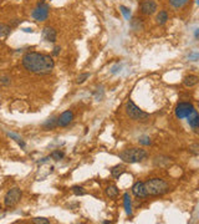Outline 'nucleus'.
Wrapping results in <instances>:
<instances>
[{
	"mask_svg": "<svg viewBox=\"0 0 199 224\" xmlns=\"http://www.w3.org/2000/svg\"><path fill=\"white\" fill-rule=\"evenodd\" d=\"M23 66L29 72L36 75H49L55 67V61L50 55L29 51L23 56Z\"/></svg>",
	"mask_w": 199,
	"mask_h": 224,
	"instance_id": "f257e3e1",
	"label": "nucleus"
},
{
	"mask_svg": "<svg viewBox=\"0 0 199 224\" xmlns=\"http://www.w3.org/2000/svg\"><path fill=\"white\" fill-rule=\"evenodd\" d=\"M148 156L146 149H142V148H128V149H124L122 151L118 157L123 161V162H127V163H138V162H142L143 159H146Z\"/></svg>",
	"mask_w": 199,
	"mask_h": 224,
	"instance_id": "f03ea898",
	"label": "nucleus"
},
{
	"mask_svg": "<svg viewBox=\"0 0 199 224\" xmlns=\"http://www.w3.org/2000/svg\"><path fill=\"white\" fill-rule=\"evenodd\" d=\"M146 189H147V193L149 196H162L169 191V187H168V183L160 178H152V179H148L146 183Z\"/></svg>",
	"mask_w": 199,
	"mask_h": 224,
	"instance_id": "7ed1b4c3",
	"label": "nucleus"
},
{
	"mask_svg": "<svg viewBox=\"0 0 199 224\" xmlns=\"http://www.w3.org/2000/svg\"><path fill=\"white\" fill-rule=\"evenodd\" d=\"M126 112H127V115L130 116V118H132L133 121L146 122L147 120H149V114H147V112H144L143 110H141L131 100L126 103Z\"/></svg>",
	"mask_w": 199,
	"mask_h": 224,
	"instance_id": "20e7f679",
	"label": "nucleus"
},
{
	"mask_svg": "<svg viewBox=\"0 0 199 224\" xmlns=\"http://www.w3.org/2000/svg\"><path fill=\"white\" fill-rule=\"evenodd\" d=\"M21 196H23V192L20 188H11L10 191H8V193L5 194V198H4V204L6 208H13L15 205L20 202L21 199Z\"/></svg>",
	"mask_w": 199,
	"mask_h": 224,
	"instance_id": "39448f33",
	"label": "nucleus"
},
{
	"mask_svg": "<svg viewBox=\"0 0 199 224\" xmlns=\"http://www.w3.org/2000/svg\"><path fill=\"white\" fill-rule=\"evenodd\" d=\"M194 106L193 103L190 102H179L174 110V114H175V117L179 118V120H184L187 118L192 112L194 111Z\"/></svg>",
	"mask_w": 199,
	"mask_h": 224,
	"instance_id": "423d86ee",
	"label": "nucleus"
},
{
	"mask_svg": "<svg viewBox=\"0 0 199 224\" xmlns=\"http://www.w3.org/2000/svg\"><path fill=\"white\" fill-rule=\"evenodd\" d=\"M49 9H50V6L45 2H41V3L38 4V6L34 9L31 15L36 21H45L47 19V16H49Z\"/></svg>",
	"mask_w": 199,
	"mask_h": 224,
	"instance_id": "0eeeda50",
	"label": "nucleus"
},
{
	"mask_svg": "<svg viewBox=\"0 0 199 224\" xmlns=\"http://www.w3.org/2000/svg\"><path fill=\"white\" fill-rule=\"evenodd\" d=\"M157 10V4L154 0H144L141 4V11L144 15H152Z\"/></svg>",
	"mask_w": 199,
	"mask_h": 224,
	"instance_id": "6e6552de",
	"label": "nucleus"
},
{
	"mask_svg": "<svg viewBox=\"0 0 199 224\" xmlns=\"http://www.w3.org/2000/svg\"><path fill=\"white\" fill-rule=\"evenodd\" d=\"M132 193L137 197V198H146L148 196L147 193V189H146V185H144L143 182H136L133 185H132Z\"/></svg>",
	"mask_w": 199,
	"mask_h": 224,
	"instance_id": "1a4fd4ad",
	"label": "nucleus"
},
{
	"mask_svg": "<svg viewBox=\"0 0 199 224\" xmlns=\"http://www.w3.org/2000/svg\"><path fill=\"white\" fill-rule=\"evenodd\" d=\"M72 120H74V112L70 111V110L65 111L60 115V117H57V126L66 127L72 122Z\"/></svg>",
	"mask_w": 199,
	"mask_h": 224,
	"instance_id": "9d476101",
	"label": "nucleus"
},
{
	"mask_svg": "<svg viewBox=\"0 0 199 224\" xmlns=\"http://www.w3.org/2000/svg\"><path fill=\"white\" fill-rule=\"evenodd\" d=\"M56 37H57V34H56V30L53 28H50V26H46L42 30V39L47 43H55L56 41Z\"/></svg>",
	"mask_w": 199,
	"mask_h": 224,
	"instance_id": "9b49d317",
	"label": "nucleus"
},
{
	"mask_svg": "<svg viewBox=\"0 0 199 224\" xmlns=\"http://www.w3.org/2000/svg\"><path fill=\"white\" fill-rule=\"evenodd\" d=\"M187 121H188V125H189L194 131H197V128L199 127V115H198L197 110H194L192 114L187 117Z\"/></svg>",
	"mask_w": 199,
	"mask_h": 224,
	"instance_id": "f8f14e48",
	"label": "nucleus"
},
{
	"mask_svg": "<svg viewBox=\"0 0 199 224\" xmlns=\"http://www.w3.org/2000/svg\"><path fill=\"white\" fill-rule=\"evenodd\" d=\"M198 81H199L198 76H195V75H188V76L184 77L183 84H184L186 87H193V86H195L198 84Z\"/></svg>",
	"mask_w": 199,
	"mask_h": 224,
	"instance_id": "ddd939ff",
	"label": "nucleus"
},
{
	"mask_svg": "<svg viewBox=\"0 0 199 224\" xmlns=\"http://www.w3.org/2000/svg\"><path fill=\"white\" fill-rule=\"evenodd\" d=\"M124 167L122 166V164H117V166H115V167H112L111 168V176L115 178V179H118L123 173H124Z\"/></svg>",
	"mask_w": 199,
	"mask_h": 224,
	"instance_id": "4468645a",
	"label": "nucleus"
},
{
	"mask_svg": "<svg viewBox=\"0 0 199 224\" xmlns=\"http://www.w3.org/2000/svg\"><path fill=\"white\" fill-rule=\"evenodd\" d=\"M123 204H124V209H126V213L128 215L132 214V203H131V197L128 193H124L123 194Z\"/></svg>",
	"mask_w": 199,
	"mask_h": 224,
	"instance_id": "2eb2a0df",
	"label": "nucleus"
},
{
	"mask_svg": "<svg viewBox=\"0 0 199 224\" xmlns=\"http://www.w3.org/2000/svg\"><path fill=\"white\" fill-rule=\"evenodd\" d=\"M156 21L157 24L159 25H164L167 21H168V13L166 10H162L157 14V17H156Z\"/></svg>",
	"mask_w": 199,
	"mask_h": 224,
	"instance_id": "dca6fc26",
	"label": "nucleus"
},
{
	"mask_svg": "<svg viewBox=\"0 0 199 224\" xmlns=\"http://www.w3.org/2000/svg\"><path fill=\"white\" fill-rule=\"evenodd\" d=\"M106 196L110 198H116L118 196V188L116 185H108L106 188Z\"/></svg>",
	"mask_w": 199,
	"mask_h": 224,
	"instance_id": "f3484780",
	"label": "nucleus"
},
{
	"mask_svg": "<svg viewBox=\"0 0 199 224\" xmlns=\"http://www.w3.org/2000/svg\"><path fill=\"white\" fill-rule=\"evenodd\" d=\"M42 127L45 129H53L55 127H57V117H52V118H49L44 125Z\"/></svg>",
	"mask_w": 199,
	"mask_h": 224,
	"instance_id": "a211bd4d",
	"label": "nucleus"
},
{
	"mask_svg": "<svg viewBox=\"0 0 199 224\" xmlns=\"http://www.w3.org/2000/svg\"><path fill=\"white\" fill-rule=\"evenodd\" d=\"M11 32V26L4 23H0V37H5Z\"/></svg>",
	"mask_w": 199,
	"mask_h": 224,
	"instance_id": "6ab92c4d",
	"label": "nucleus"
},
{
	"mask_svg": "<svg viewBox=\"0 0 199 224\" xmlns=\"http://www.w3.org/2000/svg\"><path fill=\"white\" fill-rule=\"evenodd\" d=\"M188 2H189V0H169V4L173 8H175V9H180V8H183L184 5H187Z\"/></svg>",
	"mask_w": 199,
	"mask_h": 224,
	"instance_id": "aec40b11",
	"label": "nucleus"
},
{
	"mask_svg": "<svg viewBox=\"0 0 199 224\" xmlns=\"http://www.w3.org/2000/svg\"><path fill=\"white\" fill-rule=\"evenodd\" d=\"M64 156H65V153L61 152V151H59V149H56V151L51 152V155H50V157H51L53 161H60V159L64 158Z\"/></svg>",
	"mask_w": 199,
	"mask_h": 224,
	"instance_id": "412c9836",
	"label": "nucleus"
},
{
	"mask_svg": "<svg viewBox=\"0 0 199 224\" xmlns=\"http://www.w3.org/2000/svg\"><path fill=\"white\" fill-rule=\"evenodd\" d=\"M72 192H74L75 196H85L86 194L85 189L82 188V187H80V185H74V187H72Z\"/></svg>",
	"mask_w": 199,
	"mask_h": 224,
	"instance_id": "4be33fe9",
	"label": "nucleus"
},
{
	"mask_svg": "<svg viewBox=\"0 0 199 224\" xmlns=\"http://www.w3.org/2000/svg\"><path fill=\"white\" fill-rule=\"evenodd\" d=\"M120 10H121V13L123 14V16L127 19V20H130V17H131V10L128 9V8H126V6H123V5H121L120 6Z\"/></svg>",
	"mask_w": 199,
	"mask_h": 224,
	"instance_id": "5701e85b",
	"label": "nucleus"
},
{
	"mask_svg": "<svg viewBox=\"0 0 199 224\" xmlns=\"http://www.w3.org/2000/svg\"><path fill=\"white\" fill-rule=\"evenodd\" d=\"M8 136H9V137H11V138H14L17 143H19V144L23 147V148H25V142H23V140H21L19 136H16L15 133H10V132H8Z\"/></svg>",
	"mask_w": 199,
	"mask_h": 224,
	"instance_id": "b1692460",
	"label": "nucleus"
},
{
	"mask_svg": "<svg viewBox=\"0 0 199 224\" xmlns=\"http://www.w3.org/2000/svg\"><path fill=\"white\" fill-rule=\"evenodd\" d=\"M32 223H35V224H49L50 220L46 219V218H42V217H38V218L32 219Z\"/></svg>",
	"mask_w": 199,
	"mask_h": 224,
	"instance_id": "393cba45",
	"label": "nucleus"
},
{
	"mask_svg": "<svg viewBox=\"0 0 199 224\" xmlns=\"http://www.w3.org/2000/svg\"><path fill=\"white\" fill-rule=\"evenodd\" d=\"M90 77V73L88 72H85V73H81L80 76L77 77V84H83L87 79Z\"/></svg>",
	"mask_w": 199,
	"mask_h": 224,
	"instance_id": "a878e982",
	"label": "nucleus"
},
{
	"mask_svg": "<svg viewBox=\"0 0 199 224\" xmlns=\"http://www.w3.org/2000/svg\"><path fill=\"white\" fill-rule=\"evenodd\" d=\"M138 141H139V143H141V144H143V146H149V144L152 143L151 138H149V137H147V136H143V137H141Z\"/></svg>",
	"mask_w": 199,
	"mask_h": 224,
	"instance_id": "bb28decb",
	"label": "nucleus"
},
{
	"mask_svg": "<svg viewBox=\"0 0 199 224\" xmlns=\"http://www.w3.org/2000/svg\"><path fill=\"white\" fill-rule=\"evenodd\" d=\"M198 148H199V144H197V143H195V144H192V146L189 147V151H190L194 156H198V155H199Z\"/></svg>",
	"mask_w": 199,
	"mask_h": 224,
	"instance_id": "cd10ccee",
	"label": "nucleus"
},
{
	"mask_svg": "<svg viewBox=\"0 0 199 224\" xmlns=\"http://www.w3.org/2000/svg\"><path fill=\"white\" fill-rule=\"evenodd\" d=\"M0 82H2L3 85H9L10 84V80H9V77H2V80H0Z\"/></svg>",
	"mask_w": 199,
	"mask_h": 224,
	"instance_id": "c85d7f7f",
	"label": "nucleus"
},
{
	"mask_svg": "<svg viewBox=\"0 0 199 224\" xmlns=\"http://www.w3.org/2000/svg\"><path fill=\"white\" fill-rule=\"evenodd\" d=\"M61 51V49H60V46H56L55 49H53V51H52V55H55V56H57L59 55V52Z\"/></svg>",
	"mask_w": 199,
	"mask_h": 224,
	"instance_id": "c756f323",
	"label": "nucleus"
},
{
	"mask_svg": "<svg viewBox=\"0 0 199 224\" xmlns=\"http://www.w3.org/2000/svg\"><path fill=\"white\" fill-rule=\"evenodd\" d=\"M189 59H192L193 61H195L198 59V54H193V55H189Z\"/></svg>",
	"mask_w": 199,
	"mask_h": 224,
	"instance_id": "7c9ffc66",
	"label": "nucleus"
},
{
	"mask_svg": "<svg viewBox=\"0 0 199 224\" xmlns=\"http://www.w3.org/2000/svg\"><path fill=\"white\" fill-rule=\"evenodd\" d=\"M194 36H195V39H198V36H199V29H195V31H194Z\"/></svg>",
	"mask_w": 199,
	"mask_h": 224,
	"instance_id": "2f4dec72",
	"label": "nucleus"
},
{
	"mask_svg": "<svg viewBox=\"0 0 199 224\" xmlns=\"http://www.w3.org/2000/svg\"><path fill=\"white\" fill-rule=\"evenodd\" d=\"M102 223H103V224H112V222H110V220H103Z\"/></svg>",
	"mask_w": 199,
	"mask_h": 224,
	"instance_id": "473e14b6",
	"label": "nucleus"
},
{
	"mask_svg": "<svg viewBox=\"0 0 199 224\" xmlns=\"http://www.w3.org/2000/svg\"><path fill=\"white\" fill-rule=\"evenodd\" d=\"M24 31H25V32H31L32 30H31V29H24Z\"/></svg>",
	"mask_w": 199,
	"mask_h": 224,
	"instance_id": "72a5a7b5",
	"label": "nucleus"
}]
</instances>
